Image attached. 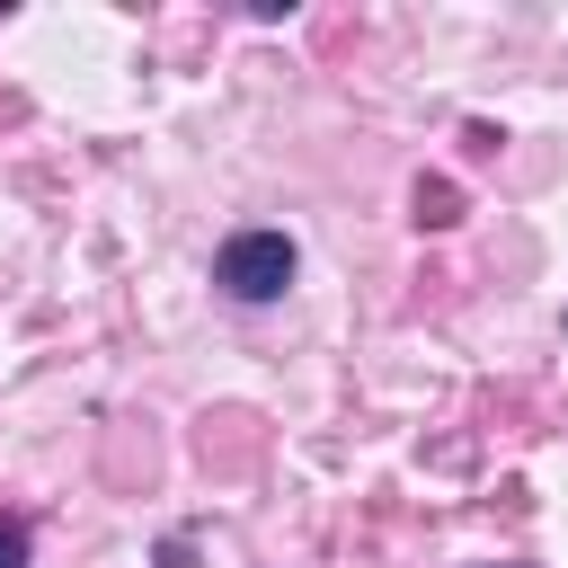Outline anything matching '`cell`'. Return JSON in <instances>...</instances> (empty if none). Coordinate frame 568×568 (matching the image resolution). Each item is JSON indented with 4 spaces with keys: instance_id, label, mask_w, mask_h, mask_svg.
<instances>
[{
    "instance_id": "1",
    "label": "cell",
    "mask_w": 568,
    "mask_h": 568,
    "mask_svg": "<svg viewBox=\"0 0 568 568\" xmlns=\"http://www.w3.org/2000/svg\"><path fill=\"white\" fill-rule=\"evenodd\" d=\"M293 266H302V248H293L284 231H231V240L213 248V284H222L231 302H275V293L293 284Z\"/></svg>"
},
{
    "instance_id": "2",
    "label": "cell",
    "mask_w": 568,
    "mask_h": 568,
    "mask_svg": "<svg viewBox=\"0 0 568 568\" xmlns=\"http://www.w3.org/2000/svg\"><path fill=\"white\" fill-rule=\"evenodd\" d=\"M0 568H36V532H27V515H0Z\"/></svg>"
},
{
    "instance_id": "3",
    "label": "cell",
    "mask_w": 568,
    "mask_h": 568,
    "mask_svg": "<svg viewBox=\"0 0 568 568\" xmlns=\"http://www.w3.org/2000/svg\"><path fill=\"white\" fill-rule=\"evenodd\" d=\"M417 222H462V213H453V186H444V178H435V186H417Z\"/></svg>"
}]
</instances>
